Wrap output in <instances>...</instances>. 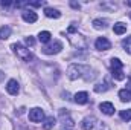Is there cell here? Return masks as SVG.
<instances>
[{"mask_svg":"<svg viewBox=\"0 0 131 130\" xmlns=\"http://www.w3.org/2000/svg\"><path fill=\"white\" fill-rule=\"evenodd\" d=\"M70 41L73 43V46H78V49H85V46H87V43H85V40H84V37H81V35H75V37H70Z\"/></svg>","mask_w":131,"mask_h":130,"instance_id":"7c38bea8","label":"cell"},{"mask_svg":"<svg viewBox=\"0 0 131 130\" xmlns=\"http://www.w3.org/2000/svg\"><path fill=\"white\" fill-rule=\"evenodd\" d=\"M122 61L119 60V58H111V75H113V78L114 80H124L125 78V75H124V70H122Z\"/></svg>","mask_w":131,"mask_h":130,"instance_id":"3957f363","label":"cell"},{"mask_svg":"<svg viewBox=\"0 0 131 130\" xmlns=\"http://www.w3.org/2000/svg\"><path fill=\"white\" fill-rule=\"evenodd\" d=\"M55 124H57V119H55L53 116H47V118H44V123H43V129H44V130H52Z\"/></svg>","mask_w":131,"mask_h":130,"instance_id":"9a60e30c","label":"cell"},{"mask_svg":"<svg viewBox=\"0 0 131 130\" xmlns=\"http://www.w3.org/2000/svg\"><path fill=\"white\" fill-rule=\"evenodd\" d=\"M130 17H131V12H130Z\"/></svg>","mask_w":131,"mask_h":130,"instance_id":"83f0119b","label":"cell"},{"mask_svg":"<svg viewBox=\"0 0 131 130\" xmlns=\"http://www.w3.org/2000/svg\"><path fill=\"white\" fill-rule=\"evenodd\" d=\"M25 44H26V46H34V44H35V40H34L32 37H26V38H25Z\"/></svg>","mask_w":131,"mask_h":130,"instance_id":"cb8c5ba5","label":"cell"},{"mask_svg":"<svg viewBox=\"0 0 131 130\" xmlns=\"http://www.w3.org/2000/svg\"><path fill=\"white\" fill-rule=\"evenodd\" d=\"M99 110L102 113H105V115H113L114 113V106L111 103H108V101H104V103L99 104Z\"/></svg>","mask_w":131,"mask_h":130,"instance_id":"8fae6325","label":"cell"},{"mask_svg":"<svg viewBox=\"0 0 131 130\" xmlns=\"http://www.w3.org/2000/svg\"><path fill=\"white\" fill-rule=\"evenodd\" d=\"M6 90L9 95H17L18 90H20V84L17 83V80H9L8 84H6Z\"/></svg>","mask_w":131,"mask_h":130,"instance_id":"9c48e42d","label":"cell"},{"mask_svg":"<svg viewBox=\"0 0 131 130\" xmlns=\"http://www.w3.org/2000/svg\"><path fill=\"white\" fill-rule=\"evenodd\" d=\"M29 121H32V123H41V121H44V112H43V109H40V107H34L29 110Z\"/></svg>","mask_w":131,"mask_h":130,"instance_id":"5b68a950","label":"cell"},{"mask_svg":"<svg viewBox=\"0 0 131 130\" xmlns=\"http://www.w3.org/2000/svg\"><path fill=\"white\" fill-rule=\"evenodd\" d=\"M12 51L17 54V57L18 58H21L23 61H32L34 60V54L26 48V46H23V44H20V43H14L12 44Z\"/></svg>","mask_w":131,"mask_h":130,"instance_id":"7a4b0ae2","label":"cell"},{"mask_svg":"<svg viewBox=\"0 0 131 130\" xmlns=\"http://www.w3.org/2000/svg\"><path fill=\"white\" fill-rule=\"evenodd\" d=\"M61 51H63V43L58 41V40H55L53 43H50V44L43 48V52L46 55H55V54H60Z\"/></svg>","mask_w":131,"mask_h":130,"instance_id":"277c9868","label":"cell"},{"mask_svg":"<svg viewBox=\"0 0 131 130\" xmlns=\"http://www.w3.org/2000/svg\"><path fill=\"white\" fill-rule=\"evenodd\" d=\"M60 116H61V130H72L73 129V126H75V123H73V119L69 116V113H64L63 112H60Z\"/></svg>","mask_w":131,"mask_h":130,"instance_id":"8992f818","label":"cell"},{"mask_svg":"<svg viewBox=\"0 0 131 130\" xmlns=\"http://www.w3.org/2000/svg\"><path fill=\"white\" fill-rule=\"evenodd\" d=\"M73 99L76 104H85L89 101V94L87 92H78V94H75Z\"/></svg>","mask_w":131,"mask_h":130,"instance_id":"4fadbf2b","label":"cell"},{"mask_svg":"<svg viewBox=\"0 0 131 130\" xmlns=\"http://www.w3.org/2000/svg\"><path fill=\"white\" fill-rule=\"evenodd\" d=\"M31 6H41V5H44V2L41 0V2H32V3H29Z\"/></svg>","mask_w":131,"mask_h":130,"instance_id":"d4e9b609","label":"cell"},{"mask_svg":"<svg viewBox=\"0 0 131 130\" xmlns=\"http://www.w3.org/2000/svg\"><path fill=\"white\" fill-rule=\"evenodd\" d=\"M90 67L89 66H82L78 64V63H73L67 67V78L69 80H78V78H82L85 72H89Z\"/></svg>","mask_w":131,"mask_h":130,"instance_id":"6da1fadb","label":"cell"},{"mask_svg":"<svg viewBox=\"0 0 131 130\" xmlns=\"http://www.w3.org/2000/svg\"><path fill=\"white\" fill-rule=\"evenodd\" d=\"M127 6H131V0H128V2H127Z\"/></svg>","mask_w":131,"mask_h":130,"instance_id":"4316f807","label":"cell"},{"mask_svg":"<svg viewBox=\"0 0 131 130\" xmlns=\"http://www.w3.org/2000/svg\"><path fill=\"white\" fill-rule=\"evenodd\" d=\"M21 17H23V20H25V22H28V23H35V22H37V18H38L37 12H34L32 9H26V11H23Z\"/></svg>","mask_w":131,"mask_h":130,"instance_id":"30bf717a","label":"cell"},{"mask_svg":"<svg viewBox=\"0 0 131 130\" xmlns=\"http://www.w3.org/2000/svg\"><path fill=\"white\" fill-rule=\"evenodd\" d=\"M96 118L95 116H85L82 121H81V127L84 130H93L95 129V126H96Z\"/></svg>","mask_w":131,"mask_h":130,"instance_id":"52a82bcc","label":"cell"},{"mask_svg":"<svg viewBox=\"0 0 131 130\" xmlns=\"http://www.w3.org/2000/svg\"><path fill=\"white\" fill-rule=\"evenodd\" d=\"M11 32H12V29H11L9 26H2V28H0V40H6V38H9Z\"/></svg>","mask_w":131,"mask_h":130,"instance_id":"d6986e66","label":"cell"},{"mask_svg":"<svg viewBox=\"0 0 131 130\" xmlns=\"http://www.w3.org/2000/svg\"><path fill=\"white\" fill-rule=\"evenodd\" d=\"M70 6L72 8H75V9H79L81 6H79V3H76V2H70Z\"/></svg>","mask_w":131,"mask_h":130,"instance_id":"484cf974","label":"cell"},{"mask_svg":"<svg viewBox=\"0 0 131 130\" xmlns=\"http://www.w3.org/2000/svg\"><path fill=\"white\" fill-rule=\"evenodd\" d=\"M122 48L125 49V52H128V54H131V35H130V37H127V38H124V40H122Z\"/></svg>","mask_w":131,"mask_h":130,"instance_id":"7402d4cb","label":"cell"},{"mask_svg":"<svg viewBox=\"0 0 131 130\" xmlns=\"http://www.w3.org/2000/svg\"><path fill=\"white\" fill-rule=\"evenodd\" d=\"M119 98H121L122 103L131 101V89H122V90H119Z\"/></svg>","mask_w":131,"mask_h":130,"instance_id":"e0dca14e","label":"cell"},{"mask_svg":"<svg viewBox=\"0 0 131 130\" xmlns=\"http://www.w3.org/2000/svg\"><path fill=\"white\" fill-rule=\"evenodd\" d=\"M50 32L49 31H41V32L38 34V40L41 41V43H49L50 41Z\"/></svg>","mask_w":131,"mask_h":130,"instance_id":"44dd1931","label":"cell"},{"mask_svg":"<svg viewBox=\"0 0 131 130\" xmlns=\"http://www.w3.org/2000/svg\"><path fill=\"white\" fill-rule=\"evenodd\" d=\"M95 48H96L98 51H108V49L111 48V43H110L105 37H99L98 40L95 41Z\"/></svg>","mask_w":131,"mask_h":130,"instance_id":"ba28073f","label":"cell"},{"mask_svg":"<svg viewBox=\"0 0 131 130\" xmlns=\"http://www.w3.org/2000/svg\"><path fill=\"white\" fill-rule=\"evenodd\" d=\"M44 14H46V17H49V18H60V17H61V12H60L58 9H53V8H46V9H44Z\"/></svg>","mask_w":131,"mask_h":130,"instance_id":"2e32d148","label":"cell"},{"mask_svg":"<svg viewBox=\"0 0 131 130\" xmlns=\"http://www.w3.org/2000/svg\"><path fill=\"white\" fill-rule=\"evenodd\" d=\"M93 28H95V29H105V28H107V20L95 18V20H93Z\"/></svg>","mask_w":131,"mask_h":130,"instance_id":"ffe728a7","label":"cell"},{"mask_svg":"<svg viewBox=\"0 0 131 130\" xmlns=\"http://www.w3.org/2000/svg\"><path fill=\"white\" fill-rule=\"evenodd\" d=\"M110 87H111V83H110L108 80H104L102 83H99V84L95 86V92H98V94H101V92H107Z\"/></svg>","mask_w":131,"mask_h":130,"instance_id":"5bb4252c","label":"cell"},{"mask_svg":"<svg viewBox=\"0 0 131 130\" xmlns=\"http://www.w3.org/2000/svg\"><path fill=\"white\" fill-rule=\"evenodd\" d=\"M113 31H114V34H117V35H122V34L127 32V25H124L122 22H117V23H114Z\"/></svg>","mask_w":131,"mask_h":130,"instance_id":"ac0fdd59","label":"cell"},{"mask_svg":"<svg viewBox=\"0 0 131 130\" xmlns=\"http://www.w3.org/2000/svg\"><path fill=\"white\" fill-rule=\"evenodd\" d=\"M121 118H122L124 121H131V109L122 110V112H121Z\"/></svg>","mask_w":131,"mask_h":130,"instance_id":"603a6c76","label":"cell"}]
</instances>
